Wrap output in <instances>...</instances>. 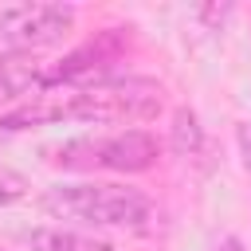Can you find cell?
Returning a JSON list of instances; mask_svg holds the SVG:
<instances>
[{"instance_id":"4","label":"cell","mask_w":251,"mask_h":251,"mask_svg":"<svg viewBox=\"0 0 251 251\" xmlns=\"http://www.w3.org/2000/svg\"><path fill=\"white\" fill-rule=\"evenodd\" d=\"M75 27L71 4H16L0 12V51L24 55L59 43Z\"/></svg>"},{"instance_id":"9","label":"cell","mask_w":251,"mask_h":251,"mask_svg":"<svg viewBox=\"0 0 251 251\" xmlns=\"http://www.w3.org/2000/svg\"><path fill=\"white\" fill-rule=\"evenodd\" d=\"M235 145H239L243 169H251V122H239V126H235Z\"/></svg>"},{"instance_id":"5","label":"cell","mask_w":251,"mask_h":251,"mask_svg":"<svg viewBox=\"0 0 251 251\" xmlns=\"http://www.w3.org/2000/svg\"><path fill=\"white\" fill-rule=\"evenodd\" d=\"M118 51H122L118 31H102V35H98V39H90L86 47L71 51L55 71H47V78H51V82H82V78L98 75L106 63H114V59H118Z\"/></svg>"},{"instance_id":"2","label":"cell","mask_w":251,"mask_h":251,"mask_svg":"<svg viewBox=\"0 0 251 251\" xmlns=\"http://www.w3.org/2000/svg\"><path fill=\"white\" fill-rule=\"evenodd\" d=\"M43 212L86 227H141L153 208L129 184H55L43 196Z\"/></svg>"},{"instance_id":"6","label":"cell","mask_w":251,"mask_h":251,"mask_svg":"<svg viewBox=\"0 0 251 251\" xmlns=\"http://www.w3.org/2000/svg\"><path fill=\"white\" fill-rule=\"evenodd\" d=\"M27 247L31 251H114V243L71 231V227H35L27 235Z\"/></svg>"},{"instance_id":"10","label":"cell","mask_w":251,"mask_h":251,"mask_svg":"<svg viewBox=\"0 0 251 251\" xmlns=\"http://www.w3.org/2000/svg\"><path fill=\"white\" fill-rule=\"evenodd\" d=\"M200 16H204V20H224L227 8H200Z\"/></svg>"},{"instance_id":"7","label":"cell","mask_w":251,"mask_h":251,"mask_svg":"<svg viewBox=\"0 0 251 251\" xmlns=\"http://www.w3.org/2000/svg\"><path fill=\"white\" fill-rule=\"evenodd\" d=\"M169 141H173V153H180V157H196V153H200L204 133H200V122H196L192 110H176V114H173Z\"/></svg>"},{"instance_id":"11","label":"cell","mask_w":251,"mask_h":251,"mask_svg":"<svg viewBox=\"0 0 251 251\" xmlns=\"http://www.w3.org/2000/svg\"><path fill=\"white\" fill-rule=\"evenodd\" d=\"M224 251H239V243H235V239H227V243H224Z\"/></svg>"},{"instance_id":"8","label":"cell","mask_w":251,"mask_h":251,"mask_svg":"<svg viewBox=\"0 0 251 251\" xmlns=\"http://www.w3.org/2000/svg\"><path fill=\"white\" fill-rule=\"evenodd\" d=\"M24 196H27V176L16 173L12 165H0V208L16 204V200H24Z\"/></svg>"},{"instance_id":"1","label":"cell","mask_w":251,"mask_h":251,"mask_svg":"<svg viewBox=\"0 0 251 251\" xmlns=\"http://www.w3.org/2000/svg\"><path fill=\"white\" fill-rule=\"evenodd\" d=\"M161 110V86L149 78H94L63 94H35V102L4 118L8 129L39 122H145Z\"/></svg>"},{"instance_id":"3","label":"cell","mask_w":251,"mask_h":251,"mask_svg":"<svg viewBox=\"0 0 251 251\" xmlns=\"http://www.w3.org/2000/svg\"><path fill=\"white\" fill-rule=\"evenodd\" d=\"M55 161L67 169H110V173H145L157 161V141L145 129H122L110 137H75L55 149Z\"/></svg>"}]
</instances>
